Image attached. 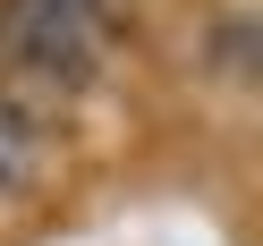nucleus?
Here are the masks:
<instances>
[{
    "label": "nucleus",
    "mask_w": 263,
    "mask_h": 246,
    "mask_svg": "<svg viewBox=\"0 0 263 246\" xmlns=\"http://www.w3.org/2000/svg\"><path fill=\"white\" fill-rule=\"evenodd\" d=\"M51 144V102H34L26 85H0V195H26Z\"/></svg>",
    "instance_id": "f257e3e1"
}]
</instances>
